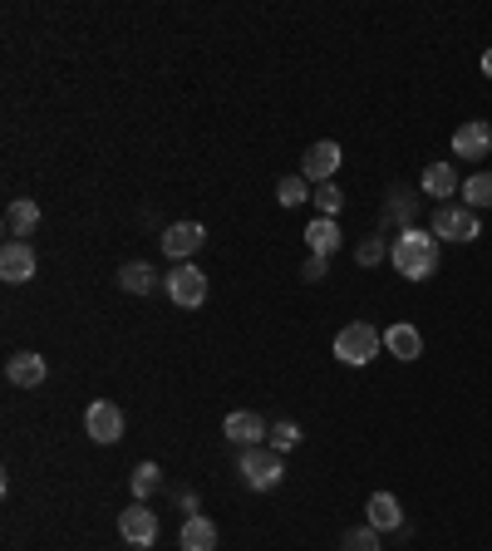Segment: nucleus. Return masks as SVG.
Here are the masks:
<instances>
[{"instance_id": "obj_26", "label": "nucleus", "mask_w": 492, "mask_h": 551, "mask_svg": "<svg viewBox=\"0 0 492 551\" xmlns=\"http://www.w3.org/2000/svg\"><path fill=\"white\" fill-rule=\"evenodd\" d=\"M276 453H291L296 443H301V424H291V419H281V424H271V438H266Z\"/></svg>"}, {"instance_id": "obj_30", "label": "nucleus", "mask_w": 492, "mask_h": 551, "mask_svg": "<svg viewBox=\"0 0 492 551\" xmlns=\"http://www.w3.org/2000/svg\"><path fill=\"white\" fill-rule=\"evenodd\" d=\"M483 74L492 79V50H483Z\"/></svg>"}, {"instance_id": "obj_5", "label": "nucleus", "mask_w": 492, "mask_h": 551, "mask_svg": "<svg viewBox=\"0 0 492 551\" xmlns=\"http://www.w3.org/2000/svg\"><path fill=\"white\" fill-rule=\"evenodd\" d=\"M163 286H168L173 306H183V310H197L202 301H207V276H202L192 261H178V266L163 276Z\"/></svg>"}, {"instance_id": "obj_17", "label": "nucleus", "mask_w": 492, "mask_h": 551, "mask_svg": "<svg viewBox=\"0 0 492 551\" xmlns=\"http://www.w3.org/2000/svg\"><path fill=\"white\" fill-rule=\"evenodd\" d=\"M384 350H389L394 360H419V355H424V335H419L409 320H399V325L384 330Z\"/></svg>"}, {"instance_id": "obj_19", "label": "nucleus", "mask_w": 492, "mask_h": 551, "mask_svg": "<svg viewBox=\"0 0 492 551\" xmlns=\"http://www.w3.org/2000/svg\"><path fill=\"white\" fill-rule=\"evenodd\" d=\"M183 551H217V522H212V517H187Z\"/></svg>"}, {"instance_id": "obj_23", "label": "nucleus", "mask_w": 492, "mask_h": 551, "mask_svg": "<svg viewBox=\"0 0 492 551\" xmlns=\"http://www.w3.org/2000/svg\"><path fill=\"white\" fill-rule=\"evenodd\" d=\"M158 483H163V468L158 463H138L133 468V502H148L158 492Z\"/></svg>"}, {"instance_id": "obj_29", "label": "nucleus", "mask_w": 492, "mask_h": 551, "mask_svg": "<svg viewBox=\"0 0 492 551\" xmlns=\"http://www.w3.org/2000/svg\"><path fill=\"white\" fill-rule=\"evenodd\" d=\"M325 271H330V256H315V251H310L306 266H301V276H306V281H325Z\"/></svg>"}, {"instance_id": "obj_1", "label": "nucleus", "mask_w": 492, "mask_h": 551, "mask_svg": "<svg viewBox=\"0 0 492 551\" xmlns=\"http://www.w3.org/2000/svg\"><path fill=\"white\" fill-rule=\"evenodd\" d=\"M389 266L404 276V281H429L438 271V237L424 227H404L394 246H389Z\"/></svg>"}, {"instance_id": "obj_9", "label": "nucleus", "mask_w": 492, "mask_h": 551, "mask_svg": "<svg viewBox=\"0 0 492 551\" xmlns=\"http://www.w3.org/2000/svg\"><path fill=\"white\" fill-rule=\"evenodd\" d=\"M453 153L468 158V163H483L492 153V123L488 119H468L458 133H453Z\"/></svg>"}, {"instance_id": "obj_21", "label": "nucleus", "mask_w": 492, "mask_h": 551, "mask_svg": "<svg viewBox=\"0 0 492 551\" xmlns=\"http://www.w3.org/2000/svg\"><path fill=\"white\" fill-rule=\"evenodd\" d=\"M463 207H473V212L492 207V173H473V178L463 183Z\"/></svg>"}, {"instance_id": "obj_24", "label": "nucleus", "mask_w": 492, "mask_h": 551, "mask_svg": "<svg viewBox=\"0 0 492 551\" xmlns=\"http://www.w3.org/2000/svg\"><path fill=\"white\" fill-rule=\"evenodd\" d=\"M306 197H315V192H310V183L301 178V173H291V178L276 183V202H281V207H301Z\"/></svg>"}, {"instance_id": "obj_3", "label": "nucleus", "mask_w": 492, "mask_h": 551, "mask_svg": "<svg viewBox=\"0 0 492 551\" xmlns=\"http://www.w3.org/2000/svg\"><path fill=\"white\" fill-rule=\"evenodd\" d=\"M379 350H384V335H379L374 325H365V320H355V325H345V330L335 335V360L350 365V369L369 365Z\"/></svg>"}, {"instance_id": "obj_28", "label": "nucleus", "mask_w": 492, "mask_h": 551, "mask_svg": "<svg viewBox=\"0 0 492 551\" xmlns=\"http://www.w3.org/2000/svg\"><path fill=\"white\" fill-rule=\"evenodd\" d=\"M384 251H389V246H384V237H365V242H360V251H355V261H360V266H379V261H384Z\"/></svg>"}, {"instance_id": "obj_20", "label": "nucleus", "mask_w": 492, "mask_h": 551, "mask_svg": "<svg viewBox=\"0 0 492 551\" xmlns=\"http://www.w3.org/2000/svg\"><path fill=\"white\" fill-rule=\"evenodd\" d=\"M119 286L128 296H153V286H158V271L148 266V261H128L119 271Z\"/></svg>"}, {"instance_id": "obj_6", "label": "nucleus", "mask_w": 492, "mask_h": 551, "mask_svg": "<svg viewBox=\"0 0 492 551\" xmlns=\"http://www.w3.org/2000/svg\"><path fill=\"white\" fill-rule=\"evenodd\" d=\"M119 537L128 547H153L158 542V517L148 512V502H133L128 512H119Z\"/></svg>"}, {"instance_id": "obj_14", "label": "nucleus", "mask_w": 492, "mask_h": 551, "mask_svg": "<svg viewBox=\"0 0 492 551\" xmlns=\"http://www.w3.org/2000/svg\"><path fill=\"white\" fill-rule=\"evenodd\" d=\"M35 227H40V202L15 197V202L5 207V237H10V242H25Z\"/></svg>"}, {"instance_id": "obj_25", "label": "nucleus", "mask_w": 492, "mask_h": 551, "mask_svg": "<svg viewBox=\"0 0 492 551\" xmlns=\"http://www.w3.org/2000/svg\"><path fill=\"white\" fill-rule=\"evenodd\" d=\"M340 551H379V532L374 527H350L345 537H340Z\"/></svg>"}, {"instance_id": "obj_13", "label": "nucleus", "mask_w": 492, "mask_h": 551, "mask_svg": "<svg viewBox=\"0 0 492 551\" xmlns=\"http://www.w3.org/2000/svg\"><path fill=\"white\" fill-rule=\"evenodd\" d=\"M207 242V232H202V222H173L168 232H163V251L173 256V261H192V251Z\"/></svg>"}, {"instance_id": "obj_27", "label": "nucleus", "mask_w": 492, "mask_h": 551, "mask_svg": "<svg viewBox=\"0 0 492 551\" xmlns=\"http://www.w3.org/2000/svg\"><path fill=\"white\" fill-rule=\"evenodd\" d=\"M310 202L320 207V217H335V212L345 207V192H340L335 183H320V187H315V197H310Z\"/></svg>"}, {"instance_id": "obj_11", "label": "nucleus", "mask_w": 492, "mask_h": 551, "mask_svg": "<svg viewBox=\"0 0 492 551\" xmlns=\"http://www.w3.org/2000/svg\"><path fill=\"white\" fill-rule=\"evenodd\" d=\"M45 374H50V369H45V355H35V350H20V355L5 360V379L20 384V389H40Z\"/></svg>"}, {"instance_id": "obj_10", "label": "nucleus", "mask_w": 492, "mask_h": 551, "mask_svg": "<svg viewBox=\"0 0 492 551\" xmlns=\"http://www.w3.org/2000/svg\"><path fill=\"white\" fill-rule=\"evenodd\" d=\"M222 433H227V443H237V448H261V443L271 438L266 419H261V414H251V409H237V414H227Z\"/></svg>"}, {"instance_id": "obj_15", "label": "nucleus", "mask_w": 492, "mask_h": 551, "mask_svg": "<svg viewBox=\"0 0 492 551\" xmlns=\"http://www.w3.org/2000/svg\"><path fill=\"white\" fill-rule=\"evenodd\" d=\"M365 512H369V527L374 532H399L404 527V512H399V497L394 492H369Z\"/></svg>"}, {"instance_id": "obj_2", "label": "nucleus", "mask_w": 492, "mask_h": 551, "mask_svg": "<svg viewBox=\"0 0 492 551\" xmlns=\"http://www.w3.org/2000/svg\"><path fill=\"white\" fill-rule=\"evenodd\" d=\"M237 473H242V483L251 492H276L281 483H286V458H281L271 443H261V448H242Z\"/></svg>"}, {"instance_id": "obj_16", "label": "nucleus", "mask_w": 492, "mask_h": 551, "mask_svg": "<svg viewBox=\"0 0 492 551\" xmlns=\"http://www.w3.org/2000/svg\"><path fill=\"white\" fill-rule=\"evenodd\" d=\"M419 192L433 197L438 207H443L448 197H458V173H453V163H429V168H424V178H419Z\"/></svg>"}, {"instance_id": "obj_4", "label": "nucleus", "mask_w": 492, "mask_h": 551, "mask_svg": "<svg viewBox=\"0 0 492 551\" xmlns=\"http://www.w3.org/2000/svg\"><path fill=\"white\" fill-rule=\"evenodd\" d=\"M429 232L438 237V242H478V237H483V227H478V212H473V207H458V202H443V207H433Z\"/></svg>"}, {"instance_id": "obj_8", "label": "nucleus", "mask_w": 492, "mask_h": 551, "mask_svg": "<svg viewBox=\"0 0 492 551\" xmlns=\"http://www.w3.org/2000/svg\"><path fill=\"white\" fill-rule=\"evenodd\" d=\"M340 163H345V153H340V143H330V138H320V143H310V148H306V163H301V178H306V183H330Z\"/></svg>"}, {"instance_id": "obj_12", "label": "nucleus", "mask_w": 492, "mask_h": 551, "mask_svg": "<svg viewBox=\"0 0 492 551\" xmlns=\"http://www.w3.org/2000/svg\"><path fill=\"white\" fill-rule=\"evenodd\" d=\"M0 276H5L10 286H20V281L35 276V251H30V242H5L0 246Z\"/></svg>"}, {"instance_id": "obj_22", "label": "nucleus", "mask_w": 492, "mask_h": 551, "mask_svg": "<svg viewBox=\"0 0 492 551\" xmlns=\"http://www.w3.org/2000/svg\"><path fill=\"white\" fill-rule=\"evenodd\" d=\"M414 207H419V197H414L409 187H394V192H389V207H384V222H389V227H394V222H409Z\"/></svg>"}, {"instance_id": "obj_7", "label": "nucleus", "mask_w": 492, "mask_h": 551, "mask_svg": "<svg viewBox=\"0 0 492 551\" xmlns=\"http://www.w3.org/2000/svg\"><path fill=\"white\" fill-rule=\"evenodd\" d=\"M84 433H89L94 443H119L123 438V409L119 404H109V399H94L89 414H84Z\"/></svg>"}, {"instance_id": "obj_18", "label": "nucleus", "mask_w": 492, "mask_h": 551, "mask_svg": "<svg viewBox=\"0 0 492 551\" xmlns=\"http://www.w3.org/2000/svg\"><path fill=\"white\" fill-rule=\"evenodd\" d=\"M340 242H345V237H340V227H335V217H315V222H310L306 246H310V251H315V256H335V251H340Z\"/></svg>"}]
</instances>
